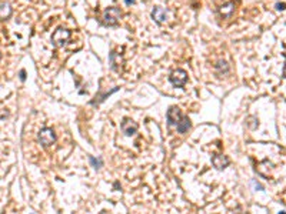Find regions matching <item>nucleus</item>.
Masks as SVG:
<instances>
[{"label":"nucleus","mask_w":286,"mask_h":214,"mask_svg":"<svg viewBox=\"0 0 286 214\" xmlns=\"http://www.w3.org/2000/svg\"><path fill=\"white\" fill-rule=\"evenodd\" d=\"M283 76L286 77V64H285V69H283Z\"/></svg>","instance_id":"f3484780"},{"label":"nucleus","mask_w":286,"mask_h":214,"mask_svg":"<svg viewBox=\"0 0 286 214\" xmlns=\"http://www.w3.org/2000/svg\"><path fill=\"white\" fill-rule=\"evenodd\" d=\"M122 131L126 136H133L136 131H138V123L133 122V120H130V118H125L122 122Z\"/></svg>","instance_id":"39448f33"},{"label":"nucleus","mask_w":286,"mask_h":214,"mask_svg":"<svg viewBox=\"0 0 286 214\" xmlns=\"http://www.w3.org/2000/svg\"><path fill=\"white\" fill-rule=\"evenodd\" d=\"M11 6L9 3H2L0 4V20H6L11 16Z\"/></svg>","instance_id":"9d476101"},{"label":"nucleus","mask_w":286,"mask_h":214,"mask_svg":"<svg viewBox=\"0 0 286 214\" xmlns=\"http://www.w3.org/2000/svg\"><path fill=\"white\" fill-rule=\"evenodd\" d=\"M90 161H92V164H93L95 169H100L102 167V160H96L95 157H90Z\"/></svg>","instance_id":"ddd939ff"},{"label":"nucleus","mask_w":286,"mask_h":214,"mask_svg":"<svg viewBox=\"0 0 286 214\" xmlns=\"http://www.w3.org/2000/svg\"><path fill=\"white\" fill-rule=\"evenodd\" d=\"M170 81H172V84L176 86V87H182L186 81H187V73L185 70H182V69H178V70H175L172 73Z\"/></svg>","instance_id":"20e7f679"},{"label":"nucleus","mask_w":286,"mask_h":214,"mask_svg":"<svg viewBox=\"0 0 286 214\" xmlns=\"http://www.w3.org/2000/svg\"><path fill=\"white\" fill-rule=\"evenodd\" d=\"M233 11H235V2H229V3L223 4V6L219 7V13L223 17H231Z\"/></svg>","instance_id":"1a4fd4ad"},{"label":"nucleus","mask_w":286,"mask_h":214,"mask_svg":"<svg viewBox=\"0 0 286 214\" xmlns=\"http://www.w3.org/2000/svg\"><path fill=\"white\" fill-rule=\"evenodd\" d=\"M180 118H182V114H180V110H179V107L173 106L169 109L167 111V122L170 126H176L179 122H180Z\"/></svg>","instance_id":"423d86ee"},{"label":"nucleus","mask_w":286,"mask_h":214,"mask_svg":"<svg viewBox=\"0 0 286 214\" xmlns=\"http://www.w3.org/2000/svg\"><path fill=\"white\" fill-rule=\"evenodd\" d=\"M134 2H136V0H125V3H126L127 6H130V4H133Z\"/></svg>","instance_id":"dca6fc26"},{"label":"nucleus","mask_w":286,"mask_h":214,"mask_svg":"<svg viewBox=\"0 0 286 214\" xmlns=\"http://www.w3.org/2000/svg\"><path fill=\"white\" fill-rule=\"evenodd\" d=\"M152 17L157 23H165L167 20V10L163 7H155L152 11Z\"/></svg>","instance_id":"6e6552de"},{"label":"nucleus","mask_w":286,"mask_h":214,"mask_svg":"<svg viewBox=\"0 0 286 214\" xmlns=\"http://www.w3.org/2000/svg\"><path fill=\"white\" fill-rule=\"evenodd\" d=\"M20 80H22V81L26 80V71H24V70H20Z\"/></svg>","instance_id":"2eb2a0df"},{"label":"nucleus","mask_w":286,"mask_h":214,"mask_svg":"<svg viewBox=\"0 0 286 214\" xmlns=\"http://www.w3.org/2000/svg\"><path fill=\"white\" fill-rule=\"evenodd\" d=\"M218 67L220 69V71H225V73L229 70V66H227V63H226V62H222V60H220V62H218Z\"/></svg>","instance_id":"f8f14e48"},{"label":"nucleus","mask_w":286,"mask_h":214,"mask_svg":"<svg viewBox=\"0 0 286 214\" xmlns=\"http://www.w3.org/2000/svg\"><path fill=\"white\" fill-rule=\"evenodd\" d=\"M70 37V32L69 30H66V29H57L53 33V36H52V40H53V43H55L56 46H63L64 43L67 41V39Z\"/></svg>","instance_id":"7ed1b4c3"},{"label":"nucleus","mask_w":286,"mask_h":214,"mask_svg":"<svg viewBox=\"0 0 286 214\" xmlns=\"http://www.w3.org/2000/svg\"><path fill=\"white\" fill-rule=\"evenodd\" d=\"M176 126H178L179 133H186V131L189 130V127H190V120L187 117H182L180 118V122H179Z\"/></svg>","instance_id":"9b49d317"},{"label":"nucleus","mask_w":286,"mask_h":214,"mask_svg":"<svg viewBox=\"0 0 286 214\" xmlns=\"http://www.w3.org/2000/svg\"><path fill=\"white\" fill-rule=\"evenodd\" d=\"M37 139H39V141H40L42 146L49 147V146H52V144L56 141V134H55V131H53L52 129L46 127V129H42L40 131H39Z\"/></svg>","instance_id":"f03ea898"},{"label":"nucleus","mask_w":286,"mask_h":214,"mask_svg":"<svg viewBox=\"0 0 286 214\" xmlns=\"http://www.w3.org/2000/svg\"><path fill=\"white\" fill-rule=\"evenodd\" d=\"M212 163H213V166H215L216 169L223 170V169H226V167L229 166V163H231V160L227 159L226 156H223V154H218V156H215V157L212 159Z\"/></svg>","instance_id":"0eeeda50"},{"label":"nucleus","mask_w":286,"mask_h":214,"mask_svg":"<svg viewBox=\"0 0 286 214\" xmlns=\"http://www.w3.org/2000/svg\"><path fill=\"white\" fill-rule=\"evenodd\" d=\"M276 9H278V10H285V9H286V3H278V4H276Z\"/></svg>","instance_id":"4468645a"},{"label":"nucleus","mask_w":286,"mask_h":214,"mask_svg":"<svg viewBox=\"0 0 286 214\" xmlns=\"http://www.w3.org/2000/svg\"><path fill=\"white\" fill-rule=\"evenodd\" d=\"M122 11L117 7H109L108 10H104L103 13V23L106 26H115L117 24V22L120 20Z\"/></svg>","instance_id":"f257e3e1"},{"label":"nucleus","mask_w":286,"mask_h":214,"mask_svg":"<svg viewBox=\"0 0 286 214\" xmlns=\"http://www.w3.org/2000/svg\"><path fill=\"white\" fill-rule=\"evenodd\" d=\"M0 59H2V53H0Z\"/></svg>","instance_id":"a211bd4d"}]
</instances>
